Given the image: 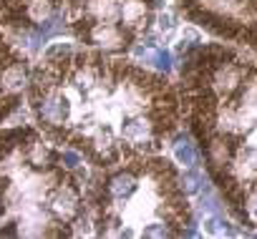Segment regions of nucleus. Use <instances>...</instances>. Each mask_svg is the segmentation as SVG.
Listing matches in <instances>:
<instances>
[{"instance_id":"nucleus-1","label":"nucleus","mask_w":257,"mask_h":239,"mask_svg":"<svg viewBox=\"0 0 257 239\" xmlns=\"http://www.w3.org/2000/svg\"><path fill=\"white\" fill-rule=\"evenodd\" d=\"M28 106L53 144L98 169L157 154L179 121L167 78L113 53L71 46H56L36 63Z\"/></svg>"},{"instance_id":"nucleus-2","label":"nucleus","mask_w":257,"mask_h":239,"mask_svg":"<svg viewBox=\"0 0 257 239\" xmlns=\"http://www.w3.org/2000/svg\"><path fill=\"white\" fill-rule=\"evenodd\" d=\"M192 131L234 214L257 196V63L224 46H199L182 68Z\"/></svg>"},{"instance_id":"nucleus-3","label":"nucleus","mask_w":257,"mask_h":239,"mask_svg":"<svg viewBox=\"0 0 257 239\" xmlns=\"http://www.w3.org/2000/svg\"><path fill=\"white\" fill-rule=\"evenodd\" d=\"M93 234L86 186L76 156L61 151L41 129L0 131V236H83Z\"/></svg>"},{"instance_id":"nucleus-4","label":"nucleus","mask_w":257,"mask_h":239,"mask_svg":"<svg viewBox=\"0 0 257 239\" xmlns=\"http://www.w3.org/2000/svg\"><path fill=\"white\" fill-rule=\"evenodd\" d=\"M86 209L96 236L192 234L187 191L167 159H128L101 169L86 184Z\"/></svg>"},{"instance_id":"nucleus-5","label":"nucleus","mask_w":257,"mask_h":239,"mask_svg":"<svg viewBox=\"0 0 257 239\" xmlns=\"http://www.w3.org/2000/svg\"><path fill=\"white\" fill-rule=\"evenodd\" d=\"M159 0H68V28L83 48L123 53L154 23Z\"/></svg>"},{"instance_id":"nucleus-6","label":"nucleus","mask_w":257,"mask_h":239,"mask_svg":"<svg viewBox=\"0 0 257 239\" xmlns=\"http://www.w3.org/2000/svg\"><path fill=\"white\" fill-rule=\"evenodd\" d=\"M179 6L207 31L257 51V0H179Z\"/></svg>"},{"instance_id":"nucleus-7","label":"nucleus","mask_w":257,"mask_h":239,"mask_svg":"<svg viewBox=\"0 0 257 239\" xmlns=\"http://www.w3.org/2000/svg\"><path fill=\"white\" fill-rule=\"evenodd\" d=\"M31 61L0 31V126L18 111L31 86Z\"/></svg>"},{"instance_id":"nucleus-8","label":"nucleus","mask_w":257,"mask_h":239,"mask_svg":"<svg viewBox=\"0 0 257 239\" xmlns=\"http://www.w3.org/2000/svg\"><path fill=\"white\" fill-rule=\"evenodd\" d=\"M63 0H0V26L23 33H41L58 18Z\"/></svg>"},{"instance_id":"nucleus-9","label":"nucleus","mask_w":257,"mask_h":239,"mask_svg":"<svg viewBox=\"0 0 257 239\" xmlns=\"http://www.w3.org/2000/svg\"><path fill=\"white\" fill-rule=\"evenodd\" d=\"M134 51V56L139 58V61H144V63H149V66H154L157 71H169L172 68V56L164 51V48H157V46H134L132 48Z\"/></svg>"},{"instance_id":"nucleus-10","label":"nucleus","mask_w":257,"mask_h":239,"mask_svg":"<svg viewBox=\"0 0 257 239\" xmlns=\"http://www.w3.org/2000/svg\"><path fill=\"white\" fill-rule=\"evenodd\" d=\"M174 156L179 164H184L187 169H194L197 166V149L194 144L187 139V136H177L174 139Z\"/></svg>"},{"instance_id":"nucleus-11","label":"nucleus","mask_w":257,"mask_h":239,"mask_svg":"<svg viewBox=\"0 0 257 239\" xmlns=\"http://www.w3.org/2000/svg\"><path fill=\"white\" fill-rule=\"evenodd\" d=\"M207 231H209V234H217V236H222V234H234V231L227 226V221H222V219H217V216H212V219L207 221Z\"/></svg>"}]
</instances>
